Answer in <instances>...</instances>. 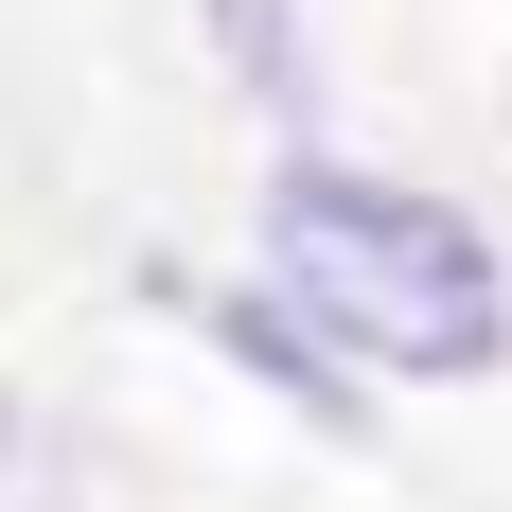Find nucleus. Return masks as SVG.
<instances>
[{"mask_svg":"<svg viewBox=\"0 0 512 512\" xmlns=\"http://www.w3.org/2000/svg\"><path fill=\"white\" fill-rule=\"evenodd\" d=\"M265 301L336 371H407V389H460V371L512 354V265L477 248V212L407 195V177H354V159L265 177Z\"/></svg>","mask_w":512,"mask_h":512,"instance_id":"1","label":"nucleus"}]
</instances>
